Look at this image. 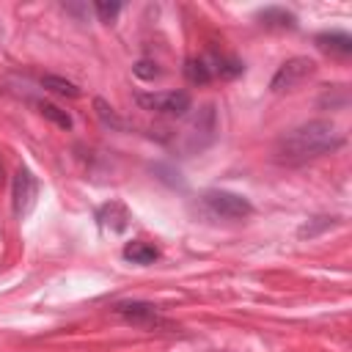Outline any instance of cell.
Returning <instances> with one entry per match:
<instances>
[{"label":"cell","instance_id":"obj_1","mask_svg":"<svg viewBox=\"0 0 352 352\" xmlns=\"http://www.w3.org/2000/svg\"><path fill=\"white\" fill-rule=\"evenodd\" d=\"M341 146H344V135L336 129L333 121H305L278 138L275 160L283 165H302L308 160L333 154Z\"/></svg>","mask_w":352,"mask_h":352},{"label":"cell","instance_id":"obj_2","mask_svg":"<svg viewBox=\"0 0 352 352\" xmlns=\"http://www.w3.org/2000/svg\"><path fill=\"white\" fill-rule=\"evenodd\" d=\"M113 314L143 330H176V324L165 319L154 302H146V300H116Z\"/></svg>","mask_w":352,"mask_h":352},{"label":"cell","instance_id":"obj_3","mask_svg":"<svg viewBox=\"0 0 352 352\" xmlns=\"http://www.w3.org/2000/svg\"><path fill=\"white\" fill-rule=\"evenodd\" d=\"M201 204L209 214L223 217V220H245L253 214V204L245 195L231 192V190H206L201 195Z\"/></svg>","mask_w":352,"mask_h":352},{"label":"cell","instance_id":"obj_4","mask_svg":"<svg viewBox=\"0 0 352 352\" xmlns=\"http://www.w3.org/2000/svg\"><path fill=\"white\" fill-rule=\"evenodd\" d=\"M135 102L143 110L160 113V116H184L192 104L187 91H157V94H135Z\"/></svg>","mask_w":352,"mask_h":352},{"label":"cell","instance_id":"obj_5","mask_svg":"<svg viewBox=\"0 0 352 352\" xmlns=\"http://www.w3.org/2000/svg\"><path fill=\"white\" fill-rule=\"evenodd\" d=\"M314 72H316V63H314L311 58H305V55L289 58V60L280 63L278 72L272 74V80H270V91H272V94L292 91V88H297L302 80H308Z\"/></svg>","mask_w":352,"mask_h":352},{"label":"cell","instance_id":"obj_6","mask_svg":"<svg viewBox=\"0 0 352 352\" xmlns=\"http://www.w3.org/2000/svg\"><path fill=\"white\" fill-rule=\"evenodd\" d=\"M38 195V179L30 173V168H16L14 179H11V206L16 217H25Z\"/></svg>","mask_w":352,"mask_h":352},{"label":"cell","instance_id":"obj_7","mask_svg":"<svg viewBox=\"0 0 352 352\" xmlns=\"http://www.w3.org/2000/svg\"><path fill=\"white\" fill-rule=\"evenodd\" d=\"M316 47L327 55H336V58H349L352 55V36L344 33V30H327V33H319L316 38Z\"/></svg>","mask_w":352,"mask_h":352},{"label":"cell","instance_id":"obj_8","mask_svg":"<svg viewBox=\"0 0 352 352\" xmlns=\"http://www.w3.org/2000/svg\"><path fill=\"white\" fill-rule=\"evenodd\" d=\"M256 19H258V25H264L270 30H294L297 28V16L283 6H267L256 14Z\"/></svg>","mask_w":352,"mask_h":352},{"label":"cell","instance_id":"obj_9","mask_svg":"<svg viewBox=\"0 0 352 352\" xmlns=\"http://www.w3.org/2000/svg\"><path fill=\"white\" fill-rule=\"evenodd\" d=\"M204 60H206V66H209V72H212V80H214V77L234 80V77H239V74L245 72V63H242L239 58H234V55H217V52H212V55H206Z\"/></svg>","mask_w":352,"mask_h":352},{"label":"cell","instance_id":"obj_10","mask_svg":"<svg viewBox=\"0 0 352 352\" xmlns=\"http://www.w3.org/2000/svg\"><path fill=\"white\" fill-rule=\"evenodd\" d=\"M96 220H99V226H104L110 231H124L129 226V209L121 201H107L104 206H99Z\"/></svg>","mask_w":352,"mask_h":352},{"label":"cell","instance_id":"obj_11","mask_svg":"<svg viewBox=\"0 0 352 352\" xmlns=\"http://www.w3.org/2000/svg\"><path fill=\"white\" fill-rule=\"evenodd\" d=\"M124 258L132 261V264H151L160 258V250L151 245V242H143V239H132L124 245Z\"/></svg>","mask_w":352,"mask_h":352},{"label":"cell","instance_id":"obj_12","mask_svg":"<svg viewBox=\"0 0 352 352\" xmlns=\"http://www.w3.org/2000/svg\"><path fill=\"white\" fill-rule=\"evenodd\" d=\"M184 77L192 85H206L212 80V72H209V66H206L204 58H187L184 60Z\"/></svg>","mask_w":352,"mask_h":352},{"label":"cell","instance_id":"obj_13","mask_svg":"<svg viewBox=\"0 0 352 352\" xmlns=\"http://www.w3.org/2000/svg\"><path fill=\"white\" fill-rule=\"evenodd\" d=\"M341 220L338 217H330V214H319V217H311L305 226H300V231H297V236L300 239H311V236H316V234H322V231H327V228H333V226H338Z\"/></svg>","mask_w":352,"mask_h":352},{"label":"cell","instance_id":"obj_14","mask_svg":"<svg viewBox=\"0 0 352 352\" xmlns=\"http://www.w3.org/2000/svg\"><path fill=\"white\" fill-rule=\"evenodd\" d=\"M41 85L50 88V91H55V94H60V96H72V99L80 96V88H77L72 80H63V77H58V74H44V77H41Z\"/></svg>","mask_w":352,"mask_h":352},{"label":"cell","instance_id":"obj_15","mask_svg":"<svg viewBox=\"0 0 352 352\" xmlns=\"http://www.w3.org/2000/svg\"><path fill=\"white\" fill-rule=\"evenodd\" d=\"M38 113H41L44 118H50L55 126H60V129H72V116H69L66 110H60L58 104H52V102H38Z\"/></svg>","mask_w":352,"mask_h":352},{"label":"cell","instance_id":"obj_16","mask_svg":"<svg viewBox=\"0 0 352 352\" xmlns=\"http://www.w3.org/2000/svg\"><path fill=\"white\" fill-rule=\"evenodd\" d=\"M94 107H96V116H99V121H102L104 126H113V129H121V126H124V121L116 116V110H113L104 99H94Z\"/></svg>","mask_w":352,"mask_h":352},{"label":"cell","instance_id":"obj_17","mask_svg":"<svg viewBox=\"0 0 352 352\" xmlns=\"http://www.w3.org/2000/svg\"><path fill=\"white\" fill-rule=\"evenodd\" d=\"M94 11H96V16H99L102 22H113V19L118 16V11H121V3L99 0V3H94Z\"/></svg>","mask_w":352,"mask_h":352},{"label":"cell","instance_id":"obj_18","mask_svg":"<svg viewBox=\"0 0 352 352\" xmlns=\"http://www.w3.org/2000/svg\"><path fill=\"white\" fill-rule=\"evenodd\" d=\"M132 74L140 77V80H157V77H160V66H157L154 60H138V63L132 66Z\"/></svg>","mask_w":352,"mask_h":352},{"label":"cell","instance_id":"obj_19","mask_svg":"<svg viewBox=\"0 0 352 352\" xmlns=\"http://www.w3.org/2000/svg\"><path fill=\"white\" fill-rule=\"evenodd\" d=\"M151 170H154V173H162L160 179H162V182H168L170 187H179V190H184V182L179 179V170H173V168H168V165H162V162H157Z\"/></svg>","mask_w":352,"mask_h":352}]
</instances>
